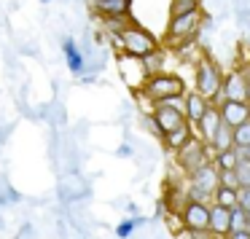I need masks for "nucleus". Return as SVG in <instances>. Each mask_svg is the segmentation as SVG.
I'll return each instance as SVG.
<instances>
[{
	"mask_svg": "<svg viewBox=\"0 0 250 239\" xmlns=\"http://www.w3.org/2000/svg\"><path fill=\"white\" fill-rule=\"evenodd\" d=\"M207 108H210V102H207L199 92H186L183 94V116H186V121L196 124V121L207 113Z\"/></svg>",
	"mask_w": 250,
	"mask_h": 239,
	"instance_id": "obj_12",
	"label": "nucleus"
},
{
	"mask_svg": "<svg viewBox=\"0 0 250 239\" xmlns=\"http://www.w3.org/2000/svg\"><path fill=\"white\" fill-rule=\"evenodd\" d=\"M140 226H146V218H140V215L124 218V220L116 226V237H119V239H129L132 234H135V228H140Z\"/></svg>",
	"mask_w": 250,
	"mask_h": 239,
	"instance_id": "obj_19",
	"label": "nucleus"
},
{
	"mask_svg": "<svg viewBox=\"0 0 250 239\" xmlns=\"http://www.w3.org/2000/svg\"><path fill=\"white\" fill-rule=\"evenodd\" d=\"M172 3H199V0H172Z\"/></svg>",
	"mask_w": 250,
	"mask_h": 239,
	"instance_id": "obj_33",
	"label": "nucleus"
},
{
	"mask_svg": "<svg viewBox=\"0 0 250 239\" xmlns=\"http://www.w3.org/2000/svg\"><path fill=\"white\" fill-rule=\"evenodd\" d=\"M92 6L103 19H129L132 0H94Z\"/></svg>",
	"mask_w": 250,
	"mask_h": 239,
	"instance_id": "obj_9",
	"label": "nucleus"
},
{
	"mask_svg": "<svg viewBox=\"0 0 250 239\" xmlns=\"http://www.w3.org/2000/svg\"><path fill=\"white\" fill-rule=\"evenodd\" d=\"M121 54L124 57H132V60H146L148 54H153V51H159V40L153 38L151 33H148L146 27H140V24H129V27L121 30Z\"/></svg>",
	"mask_w": 250,
	"mask_h": 239,
	"instance_id": "obj_2",
	"label": "nucleus"
},
{
	"mask_svg": "<svg viewBox=\"0 0 250 239\" xmlns=\"http://www.w3.org/2000/svg\"><path fill=\"white\" fill-rule=\"evenodd\" d=\"M62 54H65L67 67H70L73 76H83V73L89 70V67H86V57L81 54V49H78V43H76L73 38H65V40H62Z\"/></svg>",
	"mask_w": 250,
	"mask_h": 239,
	"instance_id": "obj_13",
	"label": "nucleus"
},
{
	"mask_svg": "<svg viewBox=\"0 0 250 239\" xmlns=\"http://www.w3.org/2000/svg\"><path fill=\"white\" fill-rule=\"evenodd\" d=\"M218 185L237 191V188H239V183H237V175H234V169H223V172H218Z\"/></svg>",
	"mask_w": 250,
	"mask_h": 239,
	"instance_id": "obj_25",
	"label": "nucleus"
},
{
	"mask_svg": "<svg viewBox=\"0 0 250 239\" xmlns=\"http://www.w3.org/2000/svg\"><path fill=\"white\" fill-rule=\"evenodd\" d=\"M248 228V212L239 210V207H234V210H229V234L231 231H245ZM226 234V237H229Z\"/></svg>",
	"mask_w": 250,
	"mask_h": 239,
	"instance_id": "obj_23",
	"label": "nucleus"
},
{
	"mask_svg": "<svg viewBox=\"0 0 250 239\" xmlns=\"http://www.w3.org/2000/svg\"><path fill=\"white\" fill-rule=\"evenodd\" d=\"M202 22H205V14H202V8H194V11L183 14V17H169L167 40H164V43H167L169 49H178V46L194 40L196 33L202 30Z\"/></svg>",
	"mask_w": 250,
	"mask_h": 239,
	"instance_id": "obj_1",
	"label": "nucleus"
},
{
	"mask_svg": "<svg viewBox=\"0 0 250 239\" xmlns=\"http://www.w3.org/2000/svg\"><path fill=\"white\" fill-rule=\"evenodd\" d=\"M237 156H239V159H248V161H250V148H245V151H237Z\"/></svg>",
	"mask_w": 250,
	"mask_h": 239,
	"instance_id": "obj_31",
	"label": "nucleus"
},
{
	"mask_svg": "<svg viewBox=\"0 0 250 239\" xmlns=\"http://www.w3.org/2000/svg\"><path fill=\"white\" fill-rule=\"evenodd\" d=\"M146 124H148V129H151V132H153V135H156V137H162V132H159V126H156V121H153V119H151V116H146Z\"/></svg>",
	"mask_w": 250,
	"mask_h": 239,
	"instance_id": "obj_28",
	"label": "nucleus"
},
{
	"mask_svg": "<svg viewBox=\"0 0 250 239\" xmlns=\"http://www.w3.org/2000/svg\"><path fill=\"white\" fill-rule=\"evenodd\" d=\"M237 207L250 215V188H237Z\"/></svg>",
	"mask_w": 250,
	"mask_h": 239,
	"instance_id": "obj_27",
	"label": "nucleus"
},
{
	"mask_svg": "<svg viewBox=\"0 0 250 239\" xmlns=\"http://www.w3.org/2000/svg\"><path fill=\"white\" fill-rule=\"evenodd\" d=\"M140 65H143V70H146V76H148V78H151V76H159V70H162V65H164V54H162V49L153 51V54H148L146 60H140Z\"/></svg>",
	"mask_w": 250,
	"mask_h": 239,
	"instance_id": "obj_22",
	"label": "nucleus"
},
{
	"mask_svg": "<svg viewBox=\"0 0 250 239\" xmlns=\"http://www.w3.org/2000/svg\"><path fill=\"white\" fill-rule=\"evenodd\" d=\"M221 94L226 102H248V78L242 76V70H229L223 76L221 83Z\"/></svg>",
	"mask_w": 250,
	"mask_h": 239,
	"instance_id": "obj_7",
	"label": "nucleus"
},
{
	"mask_svg": "<svg viewBox=\"0 0 250 239\" xmlns=\"http://www.w3.org/2000/svg\"><path fill=\"white\" fill-rule=\"evenodd\" d=\"M248 234H250V215H248Z\"/></svg>",
	"mask_w": 250,
	"mask_h": 239,
	"instance_id": "obj_35",
	"label": "nucleus"
},
{
	"mask_svg": "<svg viewBox=\"0 0 250 239\" xmlns=\"http://www.w3.org/2000/svg\"><path fill=\"white\" fill-rule=\"evenodd\" d=\"M175 153H178V161H180V167H183L186 175H194L196 169H202L205 164L212 161V148L205 145L199 137H191V140Z\"/></svg>",
	"mask_w": 250,
	"mask_h": 239,
	"instance_id": "obj_5",
	"label": "nucleus"
},
{
	"mask_svg": "<svg viewBox=\"0 0 250 239\" xmlns=\"http://www.w3.org/2000/svg\"><path fill=\"white\" fill-rule=\"evenodd\" d=\"M234 175H237L239 188H250V161L248 159H239L237 167H234Z\"/></svg>",
	"mask_w": 250,
	"mask_h": 239,
	"instance_id": "obj_24",
	"label": "nucleus"
},
{
	"mask_svg": "<svg viewBox=\"0 0 250 239\" xmlns=\"http://www.w3.org/2000/svg\"><path fill=\"white\" fill-rule=\"evenodd\" d=\"M194 137V129H191V124L188 121H183V124L178 126V129H172V132H167V135L162 137L164 140V145L169 148V151H180V148L186 145V142Z\"/></svg>",
	"mask_w": 250,
	"mask_h": 239,
	"instance_id": "obj_15",
	"label": "nucleus"
},
{
	"mask_svg": "<svg viewBox=\"0 0 250 239\" xmlns=\"http://www.w3.org/2000/svg\"><path fill=\"white\" fill-rule=\"evenodd\" d=\"M212 204L223 207V210H234V207H237V191L218 185V188L212 191Z\"/></svg>",
	"mask_w": 250,
	"mask_h": 239,
	"instance_id": "obj_17",
	"label": "nucleus"
},
{
	"mask_svg": "<svg viewBox=\"0 0 250 239\" xmlns=\"http://www.w3.org/2000/svg\"><path fill=\"white\" fill-rule=\"evenodd\" d=\"M41 3H51V0H41Z\"/></svg>",
	"mask_w": 250,
	"mask_h": 239,
	"instance_id": "obj_36",
	"label": "nucleus"
},
{
	"mask_svg": "<svg viewBox=\"0 0 250 239\" xmlns=\"http://www.w3.org/2000/svg\"><path fill=\"white\" fill-rule=\"evenodd\" d=\"M126 210H129L132 215H137V204H135V201H129V204H126Z\"/></svg>",
	"mask_w": 250,
	"mask_h": 239,
	"instance_id": "obj_32",
	"label": "nucleus"
},
{
	"mask_svg": "<svg viewBox=\"0 0 250 239\" xmlns=\"http://www.w3.org/2000/svg\"><path fill=\"white\" fill-rule=\"evenodd\" d=\"M116 156H124V159H126V156H132V145H121L119 151H116Z\"/></svg>",
	"mask_w": 250,
	"mask_h": 239,
	"instance_id": "obj_30",
	"label": "nucleus"
},
{
	"mask_svg": "<svg viewBox=\"0 0 250 239\" xmlns=\"http://www.w3.org/2000/svg\"><path fill=\"white\" fill-rule=\"evenodd\" d=\"M207 231L215 239H226L229 234V210L218 204H210V223H207Z\"/></svg>",
	"mask_w": 250,
	"mask_h": 239,
	"instance_id": "obj_14",
	"label": "nucleus"
},
{
	"mask_svg": "<svg viewBox=\"0 0 250 239\" xmlns=\"http://www.w3.org/2000/svg\"><path fill=\"white\" fill-rule=\"evenodd\" d=\"M237 161H239V156H237V151H221V153H212V167L218 169V172H223V169H234L237 167Z\"/></svg>",
	"mask_w": 250,
	"mask_h": 239,
	"instance_id": "obj_18",
	"label": "nucleus"
},
{
	"mask_svg": "<svg viewBox=\"0 0 250 239\" xmlns=\"http://www.w3.org/2000/svg\"><path fill=\"white\" fill-rule=\"evenodd\" d=\"M248 105H250V81H248Z\"/></svg>",
	"mask_w": 250,
	"mask_h": 239,
	"instance_id": "obj_34",
	"label": "nucleus"
},
{
	"mask_svg": "<svg viewBox=\"0 0 250 239\" xmlns=\"http://www.w3.org/2000/svg\"><path fill=\"white\" fill-rule=\"evenodd\" d=\"M221 83H223V73H221V67H218V62H212L210 57L205 54L196 62V89L194 92H199L202 97L210 102V100L221 92Z\"/></svg>",
	"mask_w": 250,
	"mask_h": 239,
	"instance_id": "obj_4",
	"label": "nucleus"
},
{
	"mask_svg": "<svg viewBox=\"0 0 250 239\" xmlns=\"http://www.w3.org/2000/svg\"><path fill=\"white\" fill-rule=\"evenodd\" d=\"M103 24H105V33H121L124 27H129L135 22H129V19H103Z\"/></svg>",
	"mask_w": 250,
	"mask_h": 239,
	"instance_id": "obj_26",
	"label": "nucleus"
},
{
	"mask_svg": "<svg viewBox=\"0 0 250 239\" xmlns=\"http://www.w3.org/2000/svg\"><path fill=\"white\" fill-rule=\"evenodd\" d=\"M226 239H250V234H248V228H245V231H231Z\"/></svg>",
	"mask_w": 250,
	"mask_h": 239,
	"instance_id": "obj_29",
	"label": "nucleus"
},
{
	"mask_svg": "<svg viewBox=\"0 0 250 239\" xmlns=\"http://www.w3.org/2000/svg\"><path fill=\"white\" fill-rule=\"evenodd\" d=\"M151 119L156 121L159 132H162V137H164L167 132L178 129V126L186 121V116L180 113V110H172V108H159V105H153V113H151Z\"/></svg>",
	"mask_w": 250,
	"mask_h": 239,
	"instance_id": "obj_10",
	"label": "nucleus"
},
{
	"mask_svg": "<svg viewBox=\"0 0 250 239\" xmlns=\"http://www.w3.org/2000/svg\"><path fill=\"white\" fill-rule=\"evenodd\" d=\"M221 113V124H226L229 129H237L239 124L250 121V105L248 102H223L218 108Z\"/></svg>",
	"mask_w": 250,
	"mask_h": 239,
	"instance_id": "obj_8",
	"label": "nucleus"
},
{
	"mask_svg": "<svg viewBox=\"0 0 250 239\" xmlns=\"http://www.w3.org/2000/svg\"><path fill=\"white\" fill-rule=\"evenodd\" d=\"M218 126H221V113H218V108H207V113L196 121V132H199V135H194V137H199L205 145H210L215 132H218Z\"/></svg>",
	"mask_w": 250,
	"mask_h": 239,
	"instance_id": "obj_11",
	"label": "nucleus"
},
{
	"mask_svg": "<svg viewBox=\"0 0 250 239\" xmlns=\"http://www.w3.org/2000/svg\"><path fill=\"white\" fill-rule=\"evenodd\" d=\"M175 51H178V57H180V60H183V62H191V65H196V62H199L202 57H205V51H202L199 46L194 43V40H188V43L178 46Z\"/></svg>",
	"mask_w": 250,
	"mask_h": 239,
	"instance_id": "obj_21",
	"label": "nucleus"
},
{
	"mask_svg": "<svg viewBox=\"0 0 250 239\" xmlns=\"http://www.w3.org/2000/svg\"><path fill=\"white\" fill-rule=\"evenodd\" d=\"M231 142H234V151L250 148V121H245V124L237 126V129H231Z\"/></svg>",
	"mask_w": 250,
	"mask_h": 239,
	"instance_id": "obj_20",
	"label": "nucleus"
},
{
	"mask_svg": "<svg viewBox=\"0 0 250 239\" xmlns=\"http://www.w3.org/2000/svg\"><path fill=\"white\" fill-rule=\"evenodd\" d=\"M180 223L186 231H207L210 223V204H199V201H186V207L180 210Z\"/></svg>",
	"mask_w": 250,
	"mask_h": 239,
	"instance_id": "obj_6",
	"label": "nucleus"
},
{
	"mask_svg": "<svg viewBox=\"0 0 250 239\" xmlns=\"http://www.w3.org/2000/svg\"><path fill=\"white\" fill-rule=\"evenodd\" d=\"M210 148H212V153L231 151V148H234V142H231V129H229L226 124H221V126H218V132H215V137H212Z\"/></svg>",
	"mask_w": 250,
	"mask_h": 239,
	"instance_id": "obj_16",
	"label": "nucleus"
},
{
	"mask_svg": "<svg viewBox=\"0 0 250 239\" xmlns=\"http://www.w3.org/2000/svg\"><path fill=\"white\" fill-rule=\"evenodd\" d=\"M151 102H159V100L167 97H178V94H186V83L180 76H172V73H159V76H151L140 89Z\"/></svg>",
	"mask_w": 250,
	"mask_h": 239,
	"instance_id": "obj_3",
	"label": "nucleus"
}]
</instances>
